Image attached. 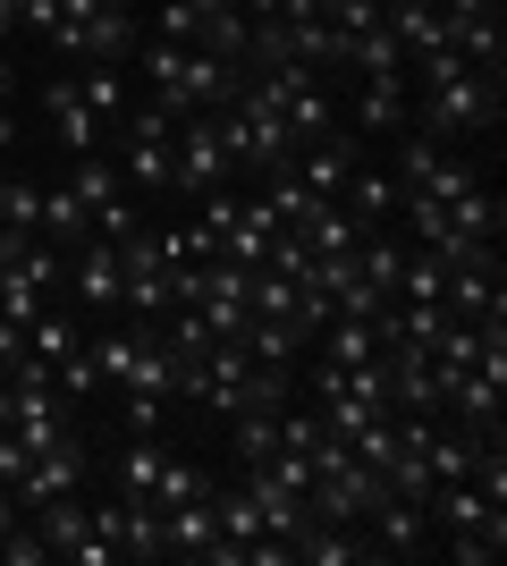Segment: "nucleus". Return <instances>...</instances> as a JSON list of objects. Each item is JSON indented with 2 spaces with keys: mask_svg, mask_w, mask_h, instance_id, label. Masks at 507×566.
Wrapping results in <instances>:
<instances>
[{
  "mask_svg": "<svg viewBox=\"0 0 507 566\" xmlns=\"http://www.w3.org/2000/svg\"><path fill=\"white\" fill-rule=\"evenodd\" d=\"M338 203L356 212V229H389V220H398V203H406V187H398L381 161H356V169H347V195H338Z\"/></svg>",
  "mask_w": 507,
  "mask_h": 566,
  "instance_id": "obj_8",
  "label": "nucleus"
},
{
  "mask_svg": "<svg viewBox=\"0 0 507 566\" xmlns=\"http://www.w3.org/2000/svg\"><path fill=\"white\" fill-rule=\"evenodd\" d=\"M25 524L43 533L51 558H68V566H119V558H110V542H94L85 491H60V499H43V507H25Z\"/></svg>",
  "mask_w": 507,
  "mask_h": 566,
  "instance_id": "obj_3",
  "label": "nucleus"
},
{
  "mask_svg": "<svg viewBox=\"0 0 507 566\" xmlns=\"http://www.w3.org/2000/svg\"><path fill=\"white\" fill-rule=\"evenodd\" d=\"M414 127L440 136V144L490 136V127H499V76H490V69H457V76L414 85Z\"/></svg>",
  "mask_w": 507,
  "mask_h": 566,
  "instance_id": "obj_1",
  "label": "nucleus"
},
{
  "mask_svg": "<svg viewBox=\"0 0 507 566\" xmlns=\"http://www.w3.org/2000/svg\"><path fill=\"white\" fill-rule=\"evenodd\" d=\"M68 287H76V305H85V313L119 322V287H127V262H119V245H110V237H85V245L68 254Z\"/></svg>",
  "mask_w": 507,
  "mask_h": 566,
  "instance_id": "obj_6",
  "label": "nucleus"
},
{
  "mask_svg": "<svg viewBox=\"0 0 507 566\" xmlns=\"http://www.w3.org/2000/svg\"><path fill=\"white\" fill-rule=\"evenodd\" d=\"M25 507H18V491H9V482H0V533H9V524H18Z\"/></svg>",
  "mask_w": 507,
  "mask_h": 566,
  "instance_id": "obj_20",
  "label": "nucleus"
},
{
  "mask_svg": "<svg viewBox=\"0 0 507 566\" xmlns=\"http://www.w3.org/2000/svg\"><path fill=\"white\" fill-rule=\"evenodd\" d=\"M237 178V153L220 136V111H194L178 118V136H169V203H203L212 187Z\"/></svg>",
  "mask_w": 507,
  "mask_h": 566,
  "instance_id": "obj_2",
  "label": "nucleus"
},
{
  "mask_svg": "<svg viewBox=\"0 0 507 566\" xmlns=\"http://www.w3.org/2000/svg\"><path fill=\"white\" fill-rule=\"evenodd\" d=\"M0 229L18 237H43V187H34V178H9V169H0Z\"/></svg>",
  "mask_w": 507,
  "mask_h": 566,
  "instance_id": "obj_14",
  "label": "nucleus"
},
{
  "mask_svg": "<svg viewBox=\"0 0 507 566\" xmlns=\"http://www.w3.org/2000/svg\"><path fill=\"white\" fill-rule=\"evenodd\" d=\"M43 305H51V287L34 280L25 262H9V271H0V313H9V322H18V331H25V322H34V313H43Z\"/></svg>",
  "mask_w": 507,
  "mask_h": 566,
  "instance_id": "obj_16",
  "label": "nucleus"
},
{
  "mask_svg": "<svg viewBox=\"0 0 507 566\" xmlns=\"http://www.w3.org/2000/svg\"><path fill=\"white\" fill-rule=\"evenodd\" d=\"M43 237L60 245V254H76V245L94 237V220H85V203H76L68 178H60V187H43Z\"/></svg>",
  "mask_w": 507,
  "mask_h": 566,
  "instance_id": "obj_12",
  "label": "nucleus"
},
{
  "mask_svg": "<svg viewBox=\"0 0 507 566\" xmlns=\"http://www.w3.org/2000/svg\"><path fill=\"white\" fill-rule=\"evenodd\" d=\"M314 347L330 355V364H347V373H356V364H372V355H381V322H363V313H330V331H321Z\"/></svg>",
  "mask_w": 507,
  "mask_h": 566,
  "instance_id": "obj_10",
  "label": "nucleus"
},
{
  "mask_svg": "<svg viewBox=\"0 0 507 566\" xmlns=\"http://www.w3.org/2000/svg\"><path fill=\"white\" fill-rule=\"evenodd\" d=\"M102 9H119V18H145L152 0H102Z\"/></svg>",
  "mask_w": 507,
  "mask_h": 566,
  "instance_id": "obj_21",
  "label": "nucleus"
},
{
  "mask_svg": "<svg viewBox=\"0 0 507 566\" xmlns=\"http://www.w3.org/2000/svg\"><path fill=\"white\" fill-rule=\"evenodd\" d=\"M43 111H51V136L68 144V153H102V127H94V111L76 102V76H51V85H43Z\"/></svg>",
  "mask_w": 507,
  "mask_h": 566,
  "instance_id": "obj_9",
  "label": "nucleus"
},
{
  "mask_svg": "<svg viewBox=\"0 0 507 566\" xmlns=\"http://www.w3.org/2000/svg\"><path fill=\"white\" fill-rule=\"evenodd\" d=\"M229 431H237V465H263L279 449V406H245V415H229Z\"/></svg>",
  "mask_w": 507,
  "mask_h": 566,
  "instance_id": "obj_15",
  "label": "nucleus"
},
{
  "mask_svg": "<svg viewBox=\"0 0 507 566\" xmlns=\"http://www.w3.org/2000/svg\"><path fill=\"white\" fill-rule=\"evenodd\" d=\"M194 313H203V331H212V338H245V322H254V271H237V262H203Z\"/></svg>",
  "mask_w": 507,
  "mask_h": 566,
  "instance_id": "obj_5",
  "label": "nucleus"
},
{
  "mask_svg": "<svg viewBox=\"0 0 507 566\" xmlns=\"http://www.w3.org/2000/svg\"><path fill=\"white\" fill-rule=\"evenodd\" d=\"M85 347V322H76L68 305H60V296H51L43 313H34V322H25V355H43V364H60V355H76Z\"/></svg>",
  "mask_w": 507,
  "mask_h": 566,
  "instance_id": "obj_11",
  "label": "nucleus"
},
{
  "mask_svg": "<svg viewBox=\"0 0 507 566\" xmlns=\"http://www.w3.org/2000/svg\"><path fill=\"white\" fill-rule=\"evenodd\" d=\"M76 102H85L94 127L110 136V127L136 111V76H127V60H85V69H76Z\"/></svg>",
  "mask_w": 507,
  "mask_h": 566,
  "instance_id": "obj_7",
  "label": "nucleus"
},
{
  "mask_svg": "<svg viewBox=\"0 0 507 566\" xmlns=\"http://www.w3.org/2000/svg\"><path fill=\"white\" fill-rule=\"evenodd\" d=\"M279 9H288V0H237V18H245V25H263V18H279Z\"/></svg>",
  "mask_w": 507,
  "mask_h": 566,
  "instance_id": "obj_18",
  "label": "nucleus"
},
{
  "mask_svg": "<svg viewBox=\"0 0 507 566\" xmlns=\"http://www.w3.org/2000/svg\"><path fill=\"white\" fill-rule=\"evenodd\" d=\"M347 111V136H406L414 127V85L406 76H356V102H338Z\"/></svg>",
  "mask_w": 507,
  "mask_h": 566,
  "instance_id": "obj_4",
  "label": "nucleus"
},
{
  "mask_svg": "<svg viewBox=\"0 0 507 566\" xmlns=\"http://www.w3.org/2000/svg\"><path fill=\"white\" fill-rule=\"evenodd\" d=\"M0 102H9V60H0Z\"/></svg>",
  "mask_w": 507,
  "mask_h": 566,
  "instance_id": "obj_22",
  "label": "nucleus"
},
{
  "mask_svg": "<svg viewBox=\"0 0 507 566\" xmlns=\"http://www.w3.org/2000/svg\"><path fill=\"white\" fill-rule=\"evenodd\" d=\"M161 440H119V457H110V491L127 499H152V473H161Z\"/></svg>",
  "mask_w": 507,
  "mask_h": 566,
  "instance_id": "obj_13",
  "label": "nucleus"
},
{
  "mask_svg": "<svg viewBox=\"0 0 507 566\" xmlns=\"http://www.w3.org/2000/svg\"><path fill=\"white\" fill-rule=\"evenodd\" d=\"M18 25L34 43H51V25H60V0H18Z\"/></svg>",
  "mask_w": 507,
  "mask_h": 566,
  "instance_id": "obj_17",
  "label": "nucleus"
},
{
  "mask_svg": "<svg viewBox=\"0 0 507 566\" xmlns=\"http://www.w3.org/2000/svg\"><path fill=\"white\" fill-rule=\"evenodd\" d=\"M18 153V118H9V102H0V161Z\"/></svg>",
  "mask_w": 507,
  "mask_h": 566,
  "instance_id": "obj_19",
  "label": "nucleus"
}]
</instances>
